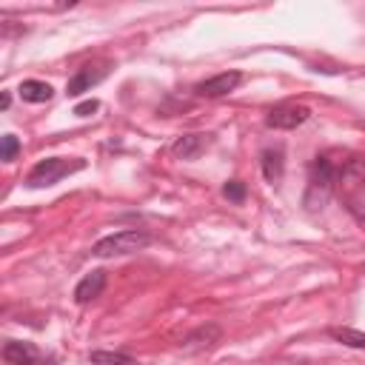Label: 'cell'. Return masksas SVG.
<instances>
[{
    "instance_id": "6",
    "label": "cell",
    "mask_w": 365,
    "mask_h": 365,
    "mask_svg": "<svg viewBox=\"0 0 365 365\" xmlns=\"http://www.w3.org/2000/svg\"><path fill=\"white\" fill-rule=\"evenodd\" d=\"M240 83H242V74H240V71H222V74H217V77H208V80L197 83V86H194V94H197V97H225V94H231Z\"/></svg>"
},
{
    "instance_id": "17",
    "label": "cell",
    "mask_w": 365,
    "mask_h": 365,
    "mask_svg": "<svg viewBox=\"0 0 365 365\" xmlns=\"http://www.w3.org/2000/svg\"><path fill=\"white\" fill-rule=\"evenodd\" d=\"M97 108H100V103H97V100H83V103H77V106H74V114H77V117H88V114H94Z\"/></svg>"
},
{
    "instance_id": "7",
    "label": "cell",
    "mask_w": 365,
    "mask_h": 365,
    "mask_svg": "<svg viewBox=\"0 0 365 365\" xmlns=\"http://www.w3.org/2000/svg\"><path fill=\"white\" fill-rule=\"evenodd\" d=\"M220 325H214V322H208V325H200L197 331H191L185 339H182V351L185 354H197V351H208V348H214L217 342H220Z\"/></svg>"
},
{
    "instance_id": "8",
    "label": "cell",
    "mask_w": 365,
    "mask_h": 365,
    "mask_svg": "<svg viewBox=\"0 0 365 365\" xmlns=\"http://www.w3.org/2000/svg\"><path fill=\"white\" fill-rule=\"evenodd\" d=\"M103 288H106V271H91V274H86L80 282H77V288H74V299L80 302V305H86V302H91V299H97L100 294H103Z\"/></svg>"
},
{
    "instance_id": "11",
    "label": "cell",
    "mask_w": 365,
    "mask_h": 365,
    "mask_svg": "<svg viewBox=\"0 0 365 365\" xmlns=\"http://www.w3.org/2000/svg\"><path fill=\"white\" fill-rule=\"evenodd\" d=\"M259 165H262V177L268 182H279L282 180V171H285V154L282 148H262L259 154Z\"/></svg>"
},
{
    "instance_id": "18",
    "label": "cell",
    "mask_w": 365,
    "mask_h": 365,
    "mask_svg": "<svg viewBox=\"0 0 365 365\" xmlns=\"http://www.w3.org/2000/svg\"><path fill=\"white\" fill-rule=\"evenodd\" d=\"M348 211H351V214H354V217H356V220L365 225V205H362V202H356V200H348Z\"/></svg>"
},
{
    "instance_id": "10",
    "label": "cell",
    "mask_w": 365,
    "mask_h": 365,
    "mask_svg": "<svg viewBox=\"0 0 365 365\" xmlns=\"http://www.w3.org/2000/svg\"><path fill=\"white\" fill-rule=\"evenodd\" d=\"M37 356H40V354H37L34 342H20V339H9V342L3 345V359H6L9 365H31V362H34Z\"/></svg>"
},
{
    "instance_id": "16",
    "label": "cell",
    "mask_w": 365,
    "mask_h": 365,
    "mask_svg": "<svg viewBox=\"0 0 365 365\" xmlns=\"http://www.w3.org/2000/svg\"><path fill=\"white\" fill-rule=\"evenodd\" d=\"M17 151H20V140H17L14 134H3V145H0V160L11 163V160L17 157Z\"/></svg>"
},
{
    "instance_id": "15",
    "label": "cell",
    "mask_w": 365,
    "mask_h": 365,
    "mask_svg": "<svg viewBox=\"0 0 365 365\" xmlns=\"http://www.w3.org/2000/svg\"><path fill=\"white\" fill-rule=\"evenodd\" d=\"M222 197L225 200H231V202H245V182L242 180H228L225 185H222Z\"/></svg>"
},
{
    "instance_id": "19",
    "label": "cell",
    "mask_w": 365,
    "mask_h": 365,
    "mask_svg": "<svg viewBox=\"0 0 365 365\" xmlns=\"http://www.w3.org/2000/svg\"><path fill=\"white\" fill-rule=\"evenodd\" d=\"M31 365H57V359L54 356H37Z\"/></svg>"
},
{
    "instance_id": "4",
    "label": "cell",
    "mask_w": 365,
    "mask_h": 365,
    "mask_svg": "<svg viewBox=\"0 0 365 365\" xmlns=\"http://www.w3.org/2000/svg\"><path fill=\"white\" fill-rule=\"evenodd\" d=\"M311 117V111H308V106H297V103H282V106H274L271 111H268V117H265V125L268 128H297V125H302L305 120Z\"/></svg>"
},
{
    "instance_id": "9",
    "label": "cell",
    "mask_w": 365,
    "mask_h": 365,
    "mask_svg": "<svg viewBox=\"0 0 365 365\" xmlns=\"http://www.w3.org/2000/svg\"><path fill=\"white\" fill-rule=\"evenodd\" d=\"M208 134H185V137H180L174 145H171V151H174V157H180V160H197L205 148H208Z\"/></svg>"
},
{
    "instance_id": "1",
    "label": "cell",
    "mask_w": 365,
    "mask_h": 365,
    "mask_svg": "<svg viewBox=\"0 0 365 365\" xmlns=\"http://www.w3.org/2000/svg\"><path fill=\"white\" fill-rule=\"evenodd\" d=\"M336 182V168L331 165L328 157H314V163L308 165V188H305V208L308 211H322L325 202L331 200Z\"/></svg>"
},
{
    "instance_id": "5",
    "label": "cell",
    "mask_w": 365,
    "mask_h": 365,
    "mask_svg": "<svg viewBox=\"0 0 365 365\" xmlns=\"http://www.w3.org/2000/svg\"><path fill=\"white\" fill-rule=\"evenodd\" d=\"M106 74H108V63H86V66L77 68V74L68 80L66 94H68V97H80L83 91H91V86H97Z\"/></svg>"
},
{
    "instance_id": "14",
    "label": "cell",
    "mask_w": 365,
    "mask_h": 365,
    "mask_svg": "<svg viewBox=\"0 0 365 365\" xmlns=\"http://www.w3.org/2000/svg\"><path fill=\"white\" fill-rule=\"evenodd\" d=\"M328 336L348 345V348H365V334L354 331V328H328Z\"/></svg>"
},
{
    "instance_id": "20",
    "label": "cell",
    "mask_w": 365,
    "mask_h": 365,
    "mask_svg": "<svg viewBox=\"0 0 365 365\" xmlns=\"http://www.w3.org/2000/svg\"><path fill=\"white\" fill-rule=\"evenodd\" d=\"M9 106H11V94L6 91V94H3V100H0V108H9Z\"/></svg>"
},
{
    "instance_id": "2",
    "label": "cell",
    "mask_w": 365,
    "mask_h": 365,
    "mask_svg": "<svg viewBox=\"0 0 365 365\" xmlns=\"http://www.w3.org/2000/svg\"><path fill=\"white\" fill-rule=\"evenodd\" d=\"M80 168H86V160H80V157H74V160H66V157H46V160H40V163L29 171L26 185H29V188H48V185L60 182L63 177H68V174H74V171H80Z\"/></svg>"
},
{
    "instance_id": "12",
    "label": "cell",
    "mask_w": 365,
    "mask_h": 365,
    "mask_svg": "<svg viewBox=\"0 0 365 365\" xmlns=\"http://www.w3.org/2000/svg\"><path fill=\"white\" fill-rule=\"evenodd\" d=\"M17 91H20V97L26 103H48L51 94H54V88L48 83H43V80H23Z\"/></svg>"
},
{
    "instance_id": "13",
    "label": "cell",
    "mask_w": 365,
    "mask_h": 365,
    "mask_svg": "<svg viewBox=\"0 0 365 365\" xmlns=\"http://www.w3.org/2000/svg\"><path fill=\"white\" fill-rule=\"evenodd\" d=\"M88 362L91 365H140L134 356L120 354V351H91L88 354Z\"/></svg>"
},
{
    "instance_id": "3",
    "label": "cell",
    "mask_w": 365,
    "mask_h": 365,
    "mask_svg": "<svg viewBox=\"0 0 365 365\" xmlns=\"http://www.w3.org/2000/svg\"><path fill=\"white\" fill-rule=\"evenodd\" d=\"M148 242H151V237L145 231H140V228H123V231H114V234L97 240L91 245V254L94 257H125V254L143 251Z\"/></svg>"
}]
</instances>
